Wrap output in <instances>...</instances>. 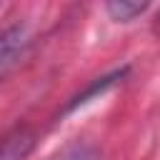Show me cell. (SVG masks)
Segmentation results:
<instances>
[{
    "mask_svg": "<svg viewBox=\"0 0 160 160\" xmlns=\"http://www.w3.org/2000/svg\"><path fill=\"white\" fill-rule=\"evenodd\" d=\"M30 40H32V32L25 22H15L0 32V80L20 62Z\"/></svg>",
    "mask_w": 160,
    "mask_h": 160,
    "instance_id": "6da1fadb",
    "label": "cell"
},
{
    "mask_svg": "<svg viewBox=\"0 0 160 160\" xmlns=\"http://www.w3.org/2000/svg\"><path fill=\"white\" fill-rule=\"evenodd\" d=\"M35 142L38 135L30 125H15L0 138V160H28Z\"/></svg>",
    "mask_w": 160,
    "mask_h": 160,
    "instance_id": "7a4b0ae2",
    "label": "cell"
},
{
    "mask_svg": "<svg viewBox=\"0 0 160 160\" xmlns=\"http://www.w3.org/2000/svg\"><path fill=\"white\" fill-rule=\"evenodd\" d=\"M108 15L112 20H120V22H128L138 15H142L148 10V2H138V0H110L105 5Z\"/></svg>",
    "mask_w": 160,
    "mask_h": 160,
    "instance_id": "3957f363",
    "label": "cell"
},
{
    "mask_svg": "<svg viewBox=\"0 0 160 160\" xmlns=\"http://www.w3.org/2000/svg\"><path fill=\"white\" fill-rule=\"evenodd\" d=\"M122 75H125V70H115L112 75H105V78L95 80V82H92V85H90V88H88V90H85L82 95H78V98H75V100L70 102V110H72V108H78V105H85V102H88V100H90L92 95H98V92L102 95V92H105V90H108L110 85H115V82H118V80H120Z\"/></svg>",
    "mask_w": 160,
    "mask_h": 160,
    "instance_id": "277c9868",
    "label": "cell"
},
{
    "mask_svg": "<svg viewBox=\"0 0 160 160\" xmlns=\"http://www.w3.org/2000/svg\"><path fill=\"white\" fill-rule=\"evenodd\" d=\"M55 160H98V152L90 148V145H82V142H75L70 148H65Z\"/></svg>",
    "mask_w": 160,
    "mask_h": 160,
    "instance_id": "5b68a950",
    "label": "cell"
}]
</instances>
